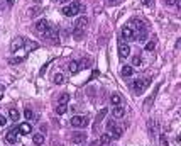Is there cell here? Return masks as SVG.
<instances>
[{"mask_svg": "<svg viewBox=\"0 0 181 146\" xmlns=\"http://www.w3.org/2000/svg\"><path fill=\"white\" fill-rule=\"evenodd\" d=\"M31 131H32V127H31V124H29V122H22V124L19 126V129H17L19 134H24V136H26V134H31Z\"/></svg>", "mask_w": 181, "mask_h": 146, "instance_id": "cell-12", "label": "cell"}, {"mask_svg": "<svg viewBox=\"0 0 181 146\" xmlns=\"http://www.w3.org/2000/svg\"><path fill=\"white\" fill-rule=\"evenodd\" d=\"M112 114H113V119H120V117H124L125 116V107L122 105H113V111H112Z\"/></svg>", "mask_w": 181, "mask_h": 146, "instance_id": "cell-10", "label": "cell"}, {"mask_svg": "<svg viewBox=\"0 0 181 146\" xmlns=\"http://www.w3.org/2000/svg\"><path fill=\"white\" fill-rule=\"evenodd\" d=\"M17 134H19L17 129H12V131H9L5 134V141L9 144H15V143H17Z\"/></svg>", "mask_w": 181, "mask_h": 146, "instance_id": "cell-11", "label": "cell"}, {"mask_svg": "<svg viewBox=\"0 0 181 146\" xmlns=\"http://www.w3.org/2000/svg\"><path fill=\"white\" fill-rule=\"evenodd\" d=\"M32 143H34L36 146L44 144V134H43V132H37V134L32 136Z\"/></svg>", "mask_w": 181, "mask_h": 146, "instance_id": "cell-20", "label": "cell"}, {"mask_svg": "<svg viewBox=\"0 0 181 146\" xmlns=\"http://www.w3.org/2000/svg\"><path fill=\"white\" fill-rule=\"evenodd\" d=\"M65 80H66V78H65V75H63V73H56V75L53 77V82L56 83V85H61V83H65Z\"/></svg>", "mask_w": 181, "mask_h": 146, "instance_id": "cell-25", "label": "cell"}, {"mask_svg": "<svg viewBox=\"0 0 181 146\" xmlns=\"http://www.w3.org/2000/svg\"><path fill=\"white\" fill-rule=\"evenodd\" d=\"M159 144H161V146H168V136L166 134L159 136Z\"/></svg>", "mask_w": 181, "mask_h": 146, "instance_id": "cell-33", "label": "cell"}, {"mask_svg": "<svg viewBox=\"0 0 181 146\" xmlns=\"http://www.w3.org/2000/svg\"><path fill=\"white\" fill-rule=\"evenodd\" d=\"M36 2H39V0H36Z\"/></svg>", "mask_w": 181, "mask_h": 146, "instance_id": "cell-44", "label": "cell"}, {"mask_svg": "<svg viewBox=\"0 0 181 146\" xmlns=\"http://www.w3.org/2000/svg\"><path fill=\"white\" fill-rule=\"evenodd\" d=\"M147 37V31L146 29H141V31H136V37H134V41H137V43H144Z\"/></svg>", "mask_w": 181, "mask_h": 146, "instance_id": "cell-16", "label": "cell"}, {"mask_svg": "<svg viewBox=\"0 0 181 146\" xmlns=\"http://www.w3.org/2000/svg\"><path fill=\"white\" fill-rule=\"evenodd\" d=\"M41 12H43V7H41V5H36V7H31V9L27 10V14H29V17H37Z\"/></svg>", "mask_w": 181, "mask_h": 146, "instance_id": "cell-18", "label": "cell"}, {"mask_svg": "<svg viewBox=\"0 0 181 146\" xmlns=\"http://www.w3.org/2000/svg\"><path fill=\"white\" fill-rule=\"evenodd\" d=\"M44 37L49 41H53V43H58V27H48V31L44 32Z\"/></svg>", "mask_w": 181, "mask_h": 146, "instance_id": "cell-4", "label": "cell"}, {"mask_svg": "<svg viewBox=\"0 0 181 146\" xmlns=\"http://www.w3.org/2000/svg\"><path fill=\"white\" fill-rule=\"evenodd\" d=\"M86 26H88V17H86V15H81V17H78L76 22H75V27H83V29H85Z\"/></svg>", "mask_w": 181, "mask_h": 146, "instance_id": "cell-19", "label": "cell"}, {"mask_svg": "<svg viewBox=\"0 0 181 146\" xmlns=\"http://www.w3.org/2000/svg\"><path fill=\"white\" fill-rule=\"evenodd\" d=\"M9 117L14 121V122H17V121L20 119V114H19V111L17 109H9Z\"/></svg>", "mask_w": 181, "mask_h": 146, "instance_id": "cell-24", "label": "cell"}, {"mask_svg": "<svg viewBox=\"0 0 181 146\" xmlns=\"http://www.w3.org/2000/svg\"><path fill=\"white\" fill-rule=\"evenodd\" d=\"M119 56H120V58L130 56V46H129L127 43H120V44H119Z\"/></svg>", "mask_w": 181, "mask_h": 146, "instance_id": "cell-9", "label": "cell"}, {"mask_svg": "<svg viewBox=\"0 0 181 146\" xmlns=\"http://www.w3.org/2000/svg\"><path fill=\"white\" fill-rule=\"evenodd\" d=\"M127 26H129L130 29H134V31H141V29H146V27H144V22H142L141 19H137V17L130 19L129 22H127Z\"/></svg>", "mask_w": 181, "mask_h": 146, "instance_id": "cell-5", "label": "cell"}, {"mask_svg": "<svg viewBox=\"0 0 181 146\" xmlns=\"http://www.w3.org/2000/svg\"><path fill=\"white\" fill-rule=\"evenodd\" d=\"M24 117H26L27 121H32V119H34V112H32L31 109H26V111H24Z\"/></svg>", "mask_w": 181, "mask_h": 146, "instance_id": "cell-30", "label": "cell"}, {"mask_svg": "<svg viewBox=\"0 0 181 146\" xmlns=\"http://www.w3.org/2000/svg\"><path fill=\"white\" fill-rule=\"evenodd\" d=\"M122 37H124L125 41H134V37H136V31L130 29L129 26L122 27Z\"/></svg>", "mask_w": 181, "mask_h": 146, "instance_id": "cell-6", "label": "cell"}, {"mask_svg": "<svg viewBox=\"0 0 181 146\" xmlns=\"http://www.w3.org/2000/svg\"><path fill=\"white\" fill-rule=\"evenodd\" d=\"M112 141V136H110V132H103L102 136H100V143H102L103 146H107L108 143Z\"/></svg>", "mask_w": 181, "mask_h": 146, "instance_id": "cell-23", "label": "cell"}, {"mask_svg": "<svg viewBox=\"0 0 181 146\" xmlns=\"http://www.w3.org/2000/svg\"><path fill=\"white\" fill-rule=\"evenodd\" d=\"M68 72H70V73H78V72H80L78 61H70V63H68Z\"/></svg>", "mask_w": 181, "mask_h": 146, "instance_id": "cell-21", "label": "cell"}, {"mask_svg": "<svg viewBox=\"0 0 181 146\" xmlns=\"http://www.w3.org/2000/svg\"><path fill=\"white\" fill-rule=\"evenodd\" d=\"M151 2H153V0H142V3H144V5H151Z\"/></svg>", "mask_w": 181, "mask_h": 146, "instance_id": "cell-40", "label": "cell"}, {"mask_svg": "<svg viewBox=\"0 0 181 146\" xmlns=\"http://www.w3.org/2000/svg\"><path fill=\"white\" fill-rule=\"evenodd\" d=\"M7 3H9V5H14V0H7Z\"/></svg>", "mask_w": 181, "mask_h": 146, "instance_id": "cell-41", "label": "cell"}, {"mask_svg": "<svg viewBox=\"0 0 181 146\" xmlns=\"http://www.w3.org/2000/svg\"><path fill=\"white\" fill-rule=\"evenodd\" d=\"M20 61H24V58H14V60H10V63H20Z\"/></svg>", "mask_w": 181, "mask_h": 146, "instance_id": "cell-37", "label": "cell"}, {"mask_svg": "<svg viewBox=\"0 0 181 146\" xmlns=\"http://www.w3.org/2000/svg\"><path fill=\"white\" fill-rule=\"evenodd\" d=\"M78 66H80V70H81V68H90V66H91V60H86V58H85L81 63H78Z\"/></svg>", "mask_w": 181, "mask_h": 146, "instance_id": "cell-29", "label": "cell"}, {"mask_svg": "<svg viewBox=\"0 0 181 146\" xmlns=\"http://www.w3.org/2000/svg\"><path fill=\"white\" fill-rule=\"evenodd\" d=\"M70 122H71V126H73V127L85 129L88 124H90V119H88V116H73Z\"/></svg>", "mask_w": 181, "mask_h": 146, "instance_id": "cell-2", "label": "cell"}, {"mask_svg": "<svg viewBox=\"0 0 181 146\" xmlns=\"http://www.w3.org/2000/svg\"><path fill=\"white\" fill-rule=\"evenodd\" d=\"M83 37H85V29L83 27H73V39L80 41V39H83Z\"/></svg>", "mask_w": 181, "mask_h": 146, "instance_id": "cell-15", "label": "cell"}, {"mask_svg": "<svg viewBox=\"0 0 181 146\" xmlns=\"http://www.w3.org/2000/svg\"><path fill=\"white\" fill-rule=\"evenodd\" d=\"M141 56H132V65L134 66H137V65H141Z\"/></svg>", "mask_w": 181, "mask_h": 146, "instance_id": "cell-34", "label": "cell"}, {"mask_svg": "<svg viewBox=\"0 0 181 146\" xmlns=\"http://www.w3.org/2000/svg\"><path fill=\"white\" fill-rule=\"evenodd\" d=\"M110 104H112V105H120V104H122V97L119 94H112L110 95Z\"/></svg>", "mask_w": 181, "mask_h": 146, "instance_id": "cell-22", "label": "cell"}, {"mask_svg": "<svg viewBox=\"0 0 181 146\" xmlns=\"http://www.w3.org/2000/svg\"><path fill=\"white\" fill-rule=\"evenodd\" d=\"M147 131H149V134H151V136H154L156 124H154V121H153V119H149V121H147Z\"/></svg>", "mask_w": 181, "mask_h": 146, "instance_id": "cell-27", "label": "cell"}, {"mask_svg": "<svg viewBox=\"0 0 181 146\" xmlns=\"http://www.w3.org/2000/svg\"><path fill=\"white\" fill-rule=\"evenodd\" d=\"M80 9H81V5H80V2H71L70 5H65L61 9V14H65L66 17H76V15L80 14Z\"/></svg>", "mask_w": 181, "mask_h": 146, "instance_id": "cell-1", "label": "cell"}, {"mask_svg": "<svg viewBox=\"0 0 181 146\" xmlns=\"http://www.w3.org/2000/svg\"><path fill=\"white\" fill-rule=\"evenodd\" d=\"M59 2H61V3H68L70 0H59Z\"/></svg>", "mask_w": 181, "mask_h": 146, "instance_id": "cell-42", "label": "cell"}, {"mask_svg": "<svg viewBox=\"0 0 181 146\" xmlns=\"http://www.w3.org/2000/svg\"><path fill=\"white\" fill-rule=\"evenodd\" d=\"M112 126H115V121L110 119V121H107V129H110Z\"/></svg>", "mask_w": 181, "mask_h": 146, "instance_id": "cell-36", "label": "cell"}, {"mask_svg": "<svg viewBox=\"0 0 181 146\" xmlns=\"http://www.w3.org/2000/svg\"><path fill=\"white\" fill-rule=\"evenodd\" d=\"M154 48H156V39H151L149 43L146 44V51H153Z\"/></svg>", "mask_w": 181, "mask_h": 146, "instance_id": "cell-31", "label": "cell"}, {"mask_svg": "<svg viewBox=\"0 0 181 146\" xmlns=\"http://www.w3.org/2000/svg\"><path fill=\"white\" fill-rule=\"evenodd\" d=\"M85 139H86V136L83 134V132H75V134L71 136V141H73L75 144H81Z\"/></svg>", "mask_w": 181, "mask_h": 146, "instance_id": "cell-17", "label": "cell"}, {"mask_svg": "<svg viewBox=\"0 0 181 146\" xmlns=\"http://www.w3.org/2000/svg\"><path fill=\"white\" fill-rule=\"evenodd\" d=\"M24 43H26V39H24V37H15L14 43H12V46H10L12 53H15V51L20 48V46H24Z\"/></svg>", "mask_w": 181, "mask_h": 146, "instance_id": "cell-13", "label": "cell"}, {"mask_svg": "<svg viewBox=\"0 0 181 146\" xmlns=\"http://www.w3.org/2000/svg\"><path fill=\"white\" fill-rule=\"evenodd\" d=\"M107 112H108V109H102V111L98 112V114H96V124H100V122H102V121H103V117L107 116Z\"/></svg>", "mask_w": 181, "mask_h": 146, "instance_id": "cell-28", "label": "cell"}, {"mask_svg": "<svg viewBox=\"0 0 181 146\" xmlns=\"http://www.w3.org/2000/svg\"><path fill=\"white\" fill-rule=\"evenodd\" d=\"M108 132H110L112 139H119V138H122V134H124V129L115 124V126H112L110 129H108Z\"/></svg>", "mask_w": 181, "mask_h": 146, "instance_id": "cell-7", "label": "cell"}, {"mask_svg": "<svg viewBox=\"0 0 181 146\" xmlns=\"http://www.w3.org/2000/svg\"><path fill=\"white\" fill-rule=\"evenodd\" d=\"M120 75L124 78H129V77H132L134 75V68L130 65H125V66H122V70H120Z\"/></svg>", "mask_w": 181, "mask_h": 146, "instance_id": "cell-14", "label": "cell"}, {"mask_svg": "<svg viewBox=\"0 0 181 146\" xmlns=\"http://www.w3.org/2000/svg\"><path fill=\"white\" fill-rule=\"evenodd\" d=\"M90 146H103L102 143H100V139H95V141H91Z\"/></svg>", "mask_w": 181, "mask_h": 146, "instance_id": "cell-35", "label": "cell"}, {"mask_svg": "<svg viewBox=\"0 0 181 146\" xmlns=\"http://www.w3.org/2000/svg\"><path fill=\"white\" fill-rule=\"evenodd\" d=\"M70 100V94H61L59 95V104H68Z\"/></svg>", "mask_w": 181, "mask_h": 146, "instance_id": "cell-32", "label": "cell"}, {"mask_svg": "<svg viewBox=\"0 0 181 146\" xmlns=\"http://www.w3.org/2000/svg\"><path fill=\"white\" fill-rule=\"evenodd\" d=\"M166 3H168V5H176L178 0H166Z\"/></svg>", "mask_w": 181, "mask_h": 146, "instance_id": "cell-38", "label": "cell"}, {"mask_svg": "<svg viewBox=\"0 0 181 146\" xmlns=\"http://www.w3.org/2000/svg\"><path fill=\"white\" fill-rule=\"evenodd\" d=\"M110 2H115V0H110Z\"/></svg>", "mask_w": 181, "mask_h": 146, "instance_id": "cell-43", "label": "cell"}, {"mask_svg": "<svg viewBox=\"0 0 181 146\" xmlns=\"http://www.w3.org/2000/svg\"><path fill=\"white\" fill-rule=\"evenodd\" d=\"M149 83H151L149 78H147V80H139V78H137V80L132 82V89H134L136 94H142L146 87H149Z\"/></svg>", "mask_w": 181, "mask_h": 146, "instance_id": "cell-3", "label": "cell"}, {"mask_svg": "<svg viewBox=\"0 0 181 146\" xmlns=\"http://www.w3.org/2000/svg\"><path fill=\"white\" fill-rule=\"evenodd\" d=\"M5 122H7V119L3 117V116H0V126H3V124H5Z\"/></svg>", "mask_w": 181, "mask_h": 146, "instance_id": "cell-39", "label": "cell"}, {"mask_svg": "<svg viewBox=\"0 0 181 146\" xmlns=\"http://www.w3.org/2000/svg\"><path fill=\"white\" fill-rule=\"evenodd\" d=\"M54 111H56V114L63 116L66 111H68V105H66V104H58V105H56V109H54Z\"/></svg>", "mask_w": 181, "mask_h": 146, "instance_id": "cell-26", "label": "cell"}, {"mask_svg": "<svg viewBox=\"0 0 181 146\" xmlns=\"http://www.w3.org/2000/svg\"><path fill=\"white\" fill-rule=\"evenodd\" d=\"M36 31L37 32H41V34H44V32L46 31H48V27H49V22H48V20H46V19H41V20H37V22H36Z\"/></svg>", "mask_w": 181, "mask_h": 146, "instance_id": "cell-8", "label": "cell"}]
</instances>
